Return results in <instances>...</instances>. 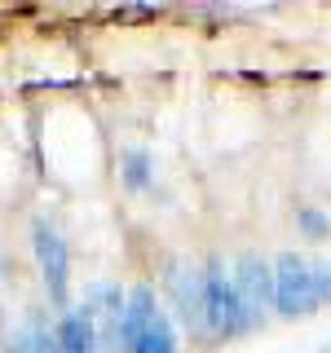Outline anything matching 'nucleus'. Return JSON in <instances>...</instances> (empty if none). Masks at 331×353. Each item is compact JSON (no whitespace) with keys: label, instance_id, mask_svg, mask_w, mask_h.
Instances as JSON below:
<instances>
[{"label":"nucleus","instance_id":"nucleus-1","mask_svg":"<svg viewBox=\"0 0 331 353\" xmlns=\"http://www.w3.org/2000/svg\"><path fill=\"white\" fill-rule=\"evenodd\" d=\"M115 345H119V353H177L181 349V331H177L163 296L150 283L128 287V305L119 314Z\"/></svg>","mask_w":331,"mask_h":353},{"label":"nucleus","instance_id":"nucleus-2","mask_svg":"<svg viewBox=\"0 0 331 353\" xmlns=\"http://www.w3.org/2000/svg\"><path fill=\"white\" fill-rule=\"evenodd\" d=\"M199 270H203V327H208V340L225 345V340H243V336H252V331H261V318L239 301L225 261L208 256Z\"/></svg>","mask_w":331,"mask_h":353},{"label":"nucleus","instance_id":"nucleus-3","mask_svg":"<svg viewBox=\"0 0 331 353\" xmlns=\"http://www.w3.org/2000/svg\"><path fill=\"white\" fill-rule=\"evenodd\" d=\"M31 256H36V270H40V283H44V296L49 305L58 309H71V243L62 239V230L53 225L49 216H36L31 221Z\"/></svg>","mask_w":331,"mask_h":353},{"label":"nucleus","instance_id":"nucleus-4","mask_svg":"<svg viewBox=\"0 0 331 353\" xmlns=\"http://www.w3.org/2000/svg\"><path fill=\"white\" fill-rule=\"evenodd\" d=\"M163 305H168L177 331H185L190 340H208L203 327V270L194 261H168L163 265Z\"/></svg>","mask_w":331,"mask_h":353},{"label":"nucleus","instance_id":"nucleus-5","mask_svg":"<svg viewBox=\"0 0 331 353\" xmlns=\"http://www.w3.org/2000/svg\"><path fill=\"white\" fill-rule=\"evenodd\" d=\"M318 292H314V270L305 252H279L274 256V314L296 323V318L318 314Z\"/></svg>","mask_w":331,"mask_h":353},{"label":"nucleus","instance_id":"nucleus-6","mask_svg":"<svg viewBox=\"0 0 331 353\" xmlns=\"http://www.w3.org/2000/svg\"><path fill=\"white\" fill-rule=\"evenodd\" d=\"M230 279H234L239 301L265 323V314H274V261L248 248L230 261Z\"/></svg>","mask_w":331,"mask_h":353},{"label":"nucleus","instance_id":"nucleus-7","mask_svg":"<svg viewBox=\"0 0 331 353\" xmlns=\"http://www.w3.org/2000/svg\"><path fill=\"white\" fill-rule=\"evenodd\" d=\"M115 176L128 194H150L154 181H159V168H154V150L141 146V141H124L115 154Z\"/></svg>","mask_w":331,"mask_h":353},{"label":"nucleus","instance_id":"nucleus-8","mask_svg":"<svg viewBox=\"0 0 331 353\" xmlns=\"http://www.w3.org/2000/svg\"><path fill=\"white\" fill-rule=\"evenodd\" d=\"M53 353H97V323L80 301L58 314V349Z\"/></svg>","mask_w":331,"mask_h":353},{"label":"nucleus","instance_id":"nucleus-9","mask_svg":"<svg viewBox=\"0 0 331 353\" xmlns=\"http://www.w3.org/2000/svg\"><path fill=\"white\" fill-rule=\"evenodd\" d=\"M80 305L93 314V323H115L128 305V287L119 279H93V283H84Z\"/></svg>","mask_w":331,"mask_h":353},{"label":"nucleus","instance_id":"nucleus-10","mask_svg":"<svg viewBox=\"0 0 331 353\" xmlns=\"http://www.w3.org/2000/svg\"><path fill=\"white\" fill-rule=\"evenodd\" d=\"M292 225L305 243H327L331 239V212L318 203H296L292 208Z\"/></svg>","mask_w":331,"mask_h":353},{"label":"nucleus","instance_id":"nucleus-11","mask_svg":"<svg viewBox=\"0 0 331 353\" xmlns=\"http://www.w3.org/2000/svg\"><path fill=\"white\" fill-rule=\"evenodd\" d=\"M309 270H314V292H318V305L331 309V265H327V261H318V256H309Z\"/></svg>","mask_w":331,"mask_h":353},{"label":"nucleus","instance_id":"nucleus-12","mask_svg":"<svg viewBox=\"0 0 331 353\" xmlns=\"http://www.w3.org/2000/svg\"><path fill=\"white\" fill-rule=\"evenodd\" d=\"M314 353H331V340H323V345H318V349H314Z\"/></svg>","mask_w":331,"mask_h":353}]
</instances>
